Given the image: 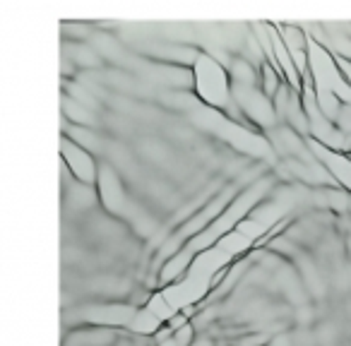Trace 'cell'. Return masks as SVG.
<instances>
[{"label": "cell", "mask_w": 351, "mask_h": 346, "mask_svg": "<svg viewBox=\"0 0 351 346\" xmlns=\"http://www.w3.org/2000/svg\"><path fill=\"white\" fill-rule=\"evenodd\" d=\"M193 87H195L197 97L210 106L219 108L229 101V82H226V73L212 55L197 53L193 60Z\"/></svg>", "instance_id": "6da1fadb"}, {"label": "cell", "mask_w": 351, "mask_h": 346, "mask_svg": "<svg viewBox=\"0 0 351 346\" xmlns=\"http://www.w3.org/2000/svg\"><path fill=\"white\" fill-rule=\"evenodd\" d=\"M63 161L70 171H73V178L84 186H94L99 181L97 176V161L94 156L84 149L82 145L77 142H70V140H63Z\"/></svg>", "instance_id": "7a4b0ae2"}]
</instances>
